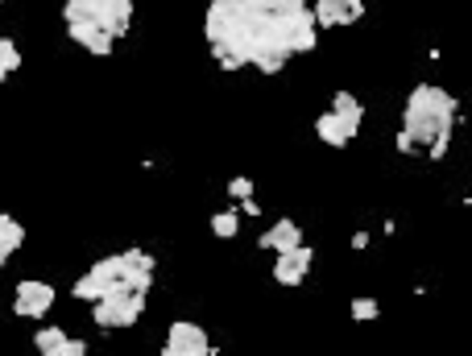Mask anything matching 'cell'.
Masks as SVG:
<instances>
[{
  "label": "cell",
  "mask_w": 472,
  "mask_h": 356,
  "mask_svg": "<svg viewBox=\"0 0 472 356\" xmlns=\"http://www.w3.org/2000/svg\"><path fill=\"white\" fill-rule=\"evenodd\" d=\"M456 112H460V104L444 87L419 84L406 100V112H402V133L411 137L414 150H427L436 137H448L456 129Z\"/></svg>",
  "instance_id": "cell-1"
},
{
  "label": "cell",
  "mask_w": 472,
  "mask_h": 356,
  "mask_svg": "<svg viewBox=\"0 0 472 356\" xmlns=\"http://www.w3.org/2000/svg\"><path fill=\"white\" fill-rule=\"evenodd\" d=\"M141 315H146V295H141V290H129V286H121V282H108V290L92 303L96 328H133Z\"/></svg>",
  "instance_id": "cell-2"
},
{
  "label": "cell",
  "mask_w": 472,
  "mask_h": 356,
  "mask_svg": "<svg viewBox=\"0 0 472 356\" xmlns=\"http://www.w3.org/2000/svg\"><path fill=\"white\" fill-rule=\"evenodd\" d=\"M166 356H212L216 348H212V340H207V332L199 328V323L191 320H174L170 323V336H166V348H162Z\"/></svg>",
  "instance_id": "cell-3"
},
{
  "label": "cell",
  "mask_w": 472,
  "mask_h": 356,
  "mask_svg": "<svg viewBox=\"0 0 472 356\" xmlns=\"http://www.w3.org/2000/svg\"><path fill=\"white\" fill-rule=\"evenodd\" d=\"M54 286L50 282H34V278H25L17 282V295H12V315H21V320H42L50 307H54Z\"/></svg>",
  "instance_id": "cell-4"
},
{
  "label": "cell",
  "mask_w": 472,
  "mask_h": 356,
  "mask_svg": "<svg viewBox=\"0 0 472 356\" xmlns=\"http://www.w3.org/2000/svg\"><path fill=\"white\" fill-rule=\"evenodd\" d=\"M311 265H315V253L307 249L303 240H299L294 249H282V253H278V262H274V282H282V286H299V282H307Z\"/></svg>",
  "instance_id": "cell-5"
},
{
  "label": "cell",
  "mask_w": 472,
  "mask_h": 356,
  "mask_svg": "<svg viewBox=\"0 0 472 356\" xmlns=\"http://www.w3.org/2000/svg\"><path fill=\"white\" fill-rule=\"evenodd\" d=\"M311 17H315V25L340 29V25L361 21V17H364V0H315Z\"/></svg>",
  "instance_id": "cell-6"
},
{
  "label": "cell",
  "mask_w": 472,
  "mask_h": 356,
  "mask_svg": "<svg viewBox=\"0 0 472 356\" xmlns=\"http://www.w3.org/2000/svg\"><path fill=\"white\" fill-rule=\"evenodd\" d=\"M356 133H361V129H356L352 120H344L340 112H332V108H327L324 117H315V137H319L324 145H332V150H344Z\"/></svg>",
  "instance_id": "cell-7"
},
{
  "label": "cell",
  "mask_w": 472,
  "mask_h": 356,
  "mask_svg": "<svg viewBox=\"0 0 472 356\" xmlns=\"http://www.w3.org/2000/svg\"><path fill=\"white\" fill-rule=\"evenodd\" d=\"M96 25L108 37H124L129 34V25H133V0H100Z\"/></svg>",
  "instance_id": "cell-8"
},
{
  "label": "cell",
  "mask_w": 472,
  "mask_h": 356,
  "mask_svg": "<svg viewBox=\"0 0 472 356\" xmlns=\"http://www.w3.org/2000/svg\"><path fill=\"white\" fill-rule=\"evenodd\" d=\"M67 37H71V42H79V46H84L87 54H96V59H108L112 42H116V37H108L96 21H67Z\"/></svg>",
  "instance_id": "cell-9"
},
{
  "label": "cell",
  "mask_w": 472,
  "mask_h": 356,
  "mask_svg": "<svg viewBox=\"0 0 472 356\" xmlns=\"http://www.w3.org/2000/svg\"><path fill=\"white\" fill-rule=\"evenodd\" d=\"M299 240H303V228L294 224V220H274V228H266L257 245H261V249H274V253H282V249H294Z\"/></svg>",
  "instance_id": "cell-10"
},
{
  "label": "cell",
  "mask_w": 472,
  "mask_h": 356,
  "mask_svg": "<svg viewBox=\"0 0 472 356\" xmlns=\"http://www.w3.org/2000/svg\"><path fill=\"white\" fill-rule=\"evenodd\" d=\"M25 245V224L12 215H0V265H9V257Z\"/></svg>",
  "instance_id": "cell-11"
},
{
  "label": "cell",
  "mask_w": 472,
  "mask_h": 356,
  "mask_svg": "<svg viewBox=\"0 0 472 356\" xmlns=\"http://www.w3.org/2000/svg\"><path fill=\"white\" fill-rule=\"evenodd\" d=\"M332 112H340L344 120H352L356 129H361V120H364V108H361V100L352 92H336L332 95Z\"/></svg>",
  "instance_id": "cell-12"
},
{
  "label": "cell",
  "mask_w": 472,
  "mask_h": 356,
  "mask_svg": "<svg viewBox=\"0 0 472 356\" xmlns=\"http://www.w3.org/2000/svg\"><path fill=\"white\" fill-rule=\"evenodd\" d=\"M62 340H67V332H62L59 323H50V328H37V332H34V348H37V352H46V356H59Z\"/></svg>",
  "instance_id": "cell-13"
},
{
  "label": "cell",
  "mask_w": 472,
  "mask_h": 356,
  "mask_svg": "<svg viewBox=\"0 0 472 356\" xmlns=\"http://www.w3.org/2000/svg\"><path fill=\"white\" fill-rule=\"evenodd\" d=\"M104 290H108V282H104V278H100L96 270H87L84 278L75 282V298H84V303H96V298L104 295Z\"/></svg>",
  "instance_id": "cell-14"
},
{
  "label": "cell",
  "mask_w": 472,
  "mask_h": 356,
  "mask_svg": "<svg viewBox=\"0 0 472 356\" xmlns=\"http://www.w3.org/2000/svg\"><path fill=\"white\" fill-rule=\"evenodd\" d=\"M12 71H21V50H17V42H9V37L0 34V84H4Z\"/></svg>",
  "instance_id": "cell-15"
},
{
  "label": "cell",
  "mask_w": 472,
  "mask_h": 356,
  "mask_svg": "<svg viewBox=\"0 0 472 356\" xmlns=\"http://www.w3.org/2000/svg\"><path fill=\"white\" fill-rule=\"evenodd\" d=\"M212 232H216L220 240H232L236 232H241V215L236 212H216L212 215Z\"/></svg>",
  "instance_id": "cell-16"
},
{
  "label": "cell",
  "mask_w": 472,
  "mask_h": 356,
  "mask_svg": "<svg viewBox=\"0 0 472 356\" xmlns=\"http://www.w3.org/2000/svg\"><path fill=\"white\" fill-rule=\"evenodd\" d=\"M377 315H381V303H377V298H352V320L356 323H369V320H377Z\"/></svg>",
  "instance_id": "cell-17"
},
{
  "label": "cell",
  "mask_w": 472,
  "mask_h": 356,
  "mask_svg": "<svg viewBox=\"0 0 472 356\" xmlns=\"http://www.w3.org/2000/svg\"><path fill=\"white\" fill-rule=\"evenodd\" d=\"M228 195H232V199H249V195H253V182H249V178H232V182H228Z\"/></svg>",
  "instance_id": "cell-18"
},
{
  "label": "cell",
  "mask_w": 472,
  "mask_h": 356,
  "mask_svg": "<svg viewBox=\"0 0 472 356\" xmlns=\"http://www.w3.org/2000/svg\"><path fill=\"white\" fill-rule=\"evenodd\" d=\"M84 352H87V340H79V336H75V340L67 336V340L59 344V356H84Z\"/></svg>",
  "instance_id": "cell-19"
},
{
  "label": "cell",
  "mask_w": 472,
  "mask_h": 356,
  "mask_svg": "<svg viewBox=\"0 0 472 356\" xmlns=\"http://www.w3.org/2000/svg\"><path fill=\"white\" fill-rule=\"evenodd\" d=\"M241 212H244V215H257V212H261V207H257V199H253V195H249V199H241Z\"/></svg>",
  "instance_id": "cell-20"
},
{
  "label": "cell",
  "mask_w": 472,
  "mask_h": 356,
  "mask_svg": "<svg viewBox=\"0 0 472 356\" xmlns=\"http://www.w3.org/2000/svg\"><path fill=\"white\" fill-rule=\"evenodd\" d=\"M352 249H369V232H356V237H352Z\"/></svg>",
  "instance_id": "cell-21"
}]
</instances>
